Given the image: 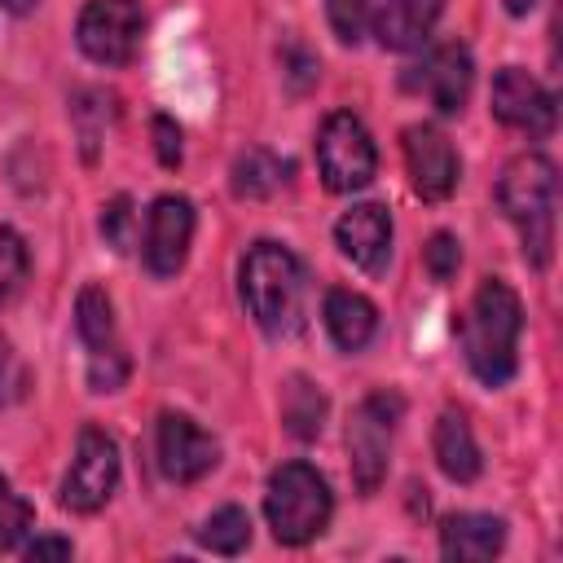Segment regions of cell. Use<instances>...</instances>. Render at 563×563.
<instances>
[{
  "label": "cell",
  "mask_w": 563,
  "mask_h": 563,
  "mask_svg": "<svg viewBox=\"0 0 563 563\" xmlns=\"http://www.w3.org/2000/svg\"><path fill=\"white\" fill-rule=\"evenodd\" d=\"M519 330H523L519 295L497 277L479 282V290L471 295V308L462 317V347H466L471 374L484 387L510 383V374L519 365Z\"/></svg>",
  "instance_id": "1"
},
{
  "label": "cell",
  "mask_w": 563,
  "mask_h": 563,
  "mask_svg": "<svg viewBox=\"0 0 563 563\" xmlns=\"http://www.w3.org/2000/svg\"><path fill=\"white\" fill-rule=\"evenodd\" d=\"M242 299L264 334H273V339L299 334L303 299H308L303 264L277 242H255L242 260Z\"/></svg>",
  "instance_id": "2"
},
{
  "label": "cell",
  "mask_w": 563,
  "mask_h": 563,
  "mask_svg": "<svg viewBox=\"0 0 563 563\" xmlns=\"http://www.w3.org/2000/svg\"><path fill=\"white\" fill-rule=\"evenodd\" d=\"M497 202L506 220L523 238V260L545 268L554 255V207H559V172L545 154H519L506 163L497 180Z\"/></svg>",
  "instance_id": "3"
},
{
  "label": "cell",
  "mask_w": 563,
  "mask_h": 563,
  "mask_svg": "<svg viewBox=\"0 0 563 563\" xmlns=\"http://www.w3.org/2000/svg\"><path fill=\"white\" fill-rule=\"evenodd\" d=\"M330 510H334L330 484L308 462H286L268 475L264 515L282 545H303V541L321 537L330 523Z\"/></svg>",
  "instance_id": "4"
},
{
  "label": "cell",
  "mask_w": 563,
  "mask_h": 563,
  "mask_svg": "<svg viewBox=\"0 0 563 563\" xmlns=\"http://www.w3.org/2000/svg\"><path fill=\"white\" fill-rule=\"evenodd\" d=\"M317 167H321V180L325 189L334 194H352V189H365L378 172V150L365 132V123L347 110H334L325 123H321V136H317Z\"/></svg>",
  "instance_id": "5"
},
{
  "label": "cell",
  "mask_w": 563,
  "mask_h": 563,
  "mask_svg": "<svg viewBox=\"0 0 563 563\" xmlns=\"http://www.w3.org/2000/svg\"><path fill=\"white\" fill-rule=\"evenodd\" d=\"M400 409H405L400 396L374 391L347 418V457H352V479L361 493H374L387 475V453H391V431H396Z\"/></svg>",
  "instance_id": "6"
},
{
  "label": "cell",
  "mask_w": 563,
  "mask_h": 563,
  "mask_svg": "<svg viewBox=\"0 0 563 563\" xmlns=\"http://www.w3.org/2000/svg\"><path fill=\"white\" fill-rule=\"evenodd\" d=\"M75 330L88 347V383L92 391H119L128 378V352L114 330V308L101 286H84L75 299Z\"/></svg>",
  "instance_id": "7"
},
{
  "label": "cell",
  "mask_w": 563,
  "mask_h": 563,
  "mask_svg": "<svg viewBox=\"0 0 563 563\" xmlns=\"http://www.w3.org/2000/svg\"><path fill=\"white\" fill-rule=\"evenodd\" d=\"M145 31L141 0H88L75 26L79 48L101 66H128Z\"/></svg>",
  "instance_id": "8"
},
{
  "label": "cell",
  "mask_w": 563,
  "mask_h": 563,
  "mask_svg": "<svg viewBox=\"0 0 563 563\" xmlns=\"http://www.w3.org/2000/svg\"><path fill=\"white\" fill-rule=\"evenodd\" d=\"M114 484H119V444L101 427H84L75 440V462L62 479V506L92 515L110 501Z\"/></svg>",
  "instance_id": "9"
},
{
  "label": "cell",
  "mask_w": 563,
  "mask_h": 563,
  "mask_svg": "<svg viewBox=\"0 0 563 563\" xmlns=\"http://www.w3.org/2000/svg\"><path fill=\"white\" fill-rule=\"evenodd\" d=\"M471 79H475V66L462 44H435L418 66H409L400 75V84L409 92H422L440 114H457L466 106Z\"/></svg>",
  "instance_id": "10"
},
{
  "label": "cell",
  "mask_w": 563,
  "mask_h": 563,
  "mask_svg": "<svg viewBox=\"0 0 563 563\" xmlns=\"http://www.w3.org/2000/svg\"><path fill=\"white\" fill-rule=\"evenodd\" d=\"M405 163H409L413 194L422 202H444L457 189V154L440 128L431 123L405 128Z\"/></svg>",
  "instance_id": "11"
},
{
  "label": "cell",
  "mask_w": 563,
  "mask_h": 563,
  "mask_svg": "<svg viewBox=\"0 0 563 563\" xmlns=\"http://www.w3.org/2000/svg\"><path fill=\"white\" fill-rule=\"evenodd\" d=\"M216 462H220V444L189 413H163L158 418V466L172 484H194Z\"/></svg>",
  "instance_id": "12"
},
{
  "label": "cell",
  "mask_w": 563,
  "mask_h": 563,
  "mask_svg": "<svg viewBox=\"0 0 563 563\" xmlns=\"http://www.w3.org/2000/svg\"><path fill=\"white\" fill-rule=\"evenodd\" d=\"M493 114L506 128L528 132V136H550L554 132V97L519 66L497 70V79H493Z\"/></svg>",
  "instance_id": "13"
},
{
  "label": "cell",
  "mask_w": 563,
  "mask_h": 563,
  "mask_svg": "<svg viewBox=\"0 0 563 563\" xmlns=\"http://www.w3.org/2000/svg\"><path fill=\"white\" fill-rule=\"evenodd\" d=\"M189 238H194V207L180 194H163L150 207L145 220V268L154 277H172L185 255H189Z\"/></svg>",
  "instance_id": "14"
},
{
  "label": "cell",
  "mask_w": 563,
  "mask_h": 563,
  "mask_svg": "<svg viewBox=\"0 0 563 563\" xmlns=\"http://www.w3.org/2000/svg\"><path fill=\"white\" fill-rule=\"evenodd\" d=\"M334 238H339V251L365 273H383L391 260V216L378 202H361L343 211L334 224Z\"/></svg>",
  "instance_id": "15"
},
{
  "label": "cell",
  "mask_w": 563,
  "mask_h": 563,
  "mask_svg": "<svg viewBox=\"0 0 563 563\" xmlns=\"http://www.w3.org/2000/svg\"><path fill=\"white\" fill-rule=\"evenodd\" d=\"M440 13H444V0H378L369 22H374V35L383 48L409 53L431 35Z\"/></svg>",
  "instance_id": "16"
},
{
  "label": "cell",
  "mask_w": 563,
  "mask_h": 563,
  "mask_svg": "<svg viewBox=\"0 0 563 563\" xmlns=\"http://www.w3.org/2000/svg\"><path fill=\"white\" fill-rule=\"evenodd\" d=\"M325 330L343 352H361L378 330V312L356 290H330L325 295Z\"/></svg>",
  "instance_id": "17"
},
{
  "label": "cell",
  "mask_w": 563,
  "mask_h": 563,
  "mask_svg": "<svg viewBox=\"0 0 563 563\" xmlns=\"http://www.w3.org/2000/svg\"><path fill=\"white\" fill-rule=\"evenodd\" d=\"M506 541V523L493 515H453L440 528L444 559H493Z\"/></svg>",
  "instance_id": "18"
},
{
  "label": "cell",
  "mask_w": 563,
  "mask_h": 563,
  "mask_svg": "<svg viewBox=\"0 0 563 563\" xmlns=\"http://www.w3.org/2000/svg\"><path fill=\"white\" fill-rule=\"evenodd\" d=\"M435 462H440V471L449 475V479H457V484H471L479 471H484V457H479V444H475V435H471V427H466V418L462 413H440V422H435Z\"/></svg>",
  "instance_id": "19"
},
{
  "label": "cell",
  "mask_w": 563,
  "mask_h": 563,
  "mask_svg": "<svg viewBox=\"0 0 563 563\" xmlns=\"http://www.w3.org/2000/svg\"><path fill=\"white\" fill-rule=\"evenodd\" d=\"M286 180H290V163L277 158L273 150H246V154L233 163V189H238L242 198H268V194H277Z\"/></svg>",
  "instance_id": "20"
},
{
  "label": "cell",
  "mask_w": 563,
  "mask_h": 563,
  "mask_svg": "<svg viewBox=\"0 0 563 563\" xmlns=\"http://www.w3.org/2000/svg\"><path fill=\"white\" fill-rule=\"evenodd\" d=\"M321 418H325V396L308 378H290L286 383V396H282V422H286V431L299 435V440H312V435H321Z\"/></svg>",
  "instance_id": "21"
},
{
  "label": "cell",
  "mask_w": 563,
  "mask_h": 563,
  "mask_svg": "<svg viewBox=\"0 0 563 563\" xmlns=\"http://www.w3.org/2000/svg\"><path fill=\"white\" fill-rule=\"evenodd\" d=\"M198 541H202L207 550H216V554H238V550H246V541H251V515H246L242 506H220V510L202 523Z\"/></svg>",
  "instance_id": "22"
},
{
  "label": "cell",
  "mask_w": 563,
  "mask_h": 563,
  "mask_svg": "<svg viewBox=\"0 0 563 563\" xmlns=\"http://www.w3.org/2000/svg\"><path fill=\"white\" fill-rule=\"evenodd\" d=\"M31 519H35L31 501H22V497L9 488V479L0 475V554H4V550H13V545L26 537Z\"/></svg>",
  "instance_id": "23"
},
{
  "label": "cell",
  "mask_w": 563,
  "mask_h": 563,
  "mask_svg": "<svg viewBox=\"0 0 563 563\" xmlns=\"http://www.w3.org/2000/svg\"><path fill=\"white\" fill-rule=\"evenodd\" d=\"M22 282H26V246L9 224H0V303L13 299Z\"/></svg>",
  "instance_id": "24"
},
{
  "label": "cell",
  "mask_w": 563,
  "mask_h": 563,
  "mask_svg": "<svg viewBox=\"0 0 563 563\" xmlns=\"http://www.w3.org/2000/svg\"><path fill=\"white\" fill-rule=\"evenodd\" d=\"M132 229H136V216H132V198L119 194L101 207V238L114 246V251H128L132 246Z\"/></svg>",
  "instance_id": "25"
},
{
  "label": "cell",
  "mask_w": 563,
  "mask_h": 563,
  "mask_svg": "<svg viewBox=\"0 0 563 563\" xmlns=\"http://www.w3.org/2000/svg\"><path fill=\"white\" fill-rule=\"evenodd\" d=\"M422 264H427V273H431L435 282H449V277L457 273V264H462L457 238H449V233H435V238L422 246Z\"/></svg>",
  "instance_id": "26"
},
{
  "label": "cell",
  "mask_w": 563,
  "mask_h": 563,
  "mask_svg": "<svg viewBox=\"0 0 563 563\" xmlns=\"http://www.w3.org/2000/svg\"><path fill=\"white\" fill-rule=\"evenodd\" d=\"M325 13H330V26L343 44H356L361 31H365V0H325Z\"/></svg>",
  "instance_id": "27"
},
{
  "label": "cell",
  "mask_w": 563,
  "mask_h": 563,
  "mask_svg": "<svg viewBox=\"0 0 563 563\" xmlns=\"http://www.w3.org/2000/svg\"><path fill=\"white\" fill-rule=\"evenodd\" d=\"M22 391H26V369L13 356V347L0 343V409L13 405V400H22Z\"/></svg>",
  "instance_id": "28"
},
{
  "label": "cell",
  "mask_w": 563,
  "mask_h": 563,
  "mask_svg": "<svg viewBox=\"0 0 563 563\" xmlns=\"http://www.w3.org/2000/svg\"><path fill=\"white\" fill-rule=\"evenodd\" d=\"M154 150H158V163L163 167H176L180 163V128L167 119V114H154Z\"/></svg>",
  "instance_id": "29"
},
{
  "label": "cell",
  "mask_w": 563,
  "mask_h": 563,
  "mask_svg": "<svg viewBox=\"0 0 563 563\" xmlns=\"http://www.w3.org/2000/svg\"><path fill=\"white\" fill-rule=\"evenodd\" d=\"M26 559H70V541L66 537H35L26 545Z\"/></svg>",
  "instance_id": "30"
},
{
  "label": "cell",
  "mask_w": 563,
  "mask_h": 563,
  "mask_svg": "<svg viewBox=\"0 0 563 563\" xmlns=\"http://www.w3.org/2000/svg\"><path fill=\"white\" fill-rule=\"evenodd\" d=\"M506 9H510L515 18H523V13H532V9H537V0H506Z\"/></svg>",
  "instance_id": "31"
},
{
  "label": "cell",
  "mask_w": 563,
  "mask_h": 563,
  "mask_svg": "<svg viewBox=\"0 0 563 563\" xmlns=\"http://www.w3.org/2000/svg\"><path fill=\"white\" fill-rule=\"evenodd\" d=\"M0 4H4V9H9V13H26V9H31V4H35V0H0Z\"/></svg>",
  "instance_id": "32"
}]
</instances>
